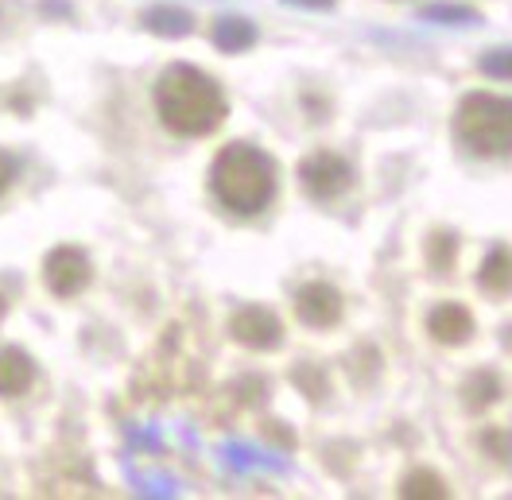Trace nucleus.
I'll use <instances>...</instances> for the list:
<instances>
[{
	"instance_id": "obj_1",
	"label": "nucleus",
	"mask_w": 512,
	"mask_h": 500,
	"mask_svg": "<svg viewBox=\"0 0 512 500\" xmlns=\"http://www.w3.org/2000/svg\"><path fill=\"white\" fill-rule=\"evenodd\" d=\"M156 109L175 136H210L229 113L218 82L191 63H175L163 70L156 82Z\"/></svg>"
},
{
	"instance_id": "obj_2",
	"label": "nucleus",
	"mask_w": 512,
	"mask_h": 500,
	"mask_svg": "<svg viewBox=\"0 0 512 500\" xmlns=\"http://www.w3.org/2000/svg\"><path fill=\"white\" fill-rule=\"evenodd\" d=\"M210 187L225 210L260 214L276 198V163L253 144H229L210 167Z\"/></svg>"
},
{
	"instance_id": "obj_3",
	"label": "nucleus",
	"mask_w": 512,
	"mask_h": 500,
	"mask_svg": "<svg viewBox=\"0 0 512 500\" xmlns=\"http://www.w3.org/2000/svg\"><path fill=\"white\" fill-rule=\"evenodd\" d=\"M454 136L474 156H512V97L470 94L454 113Z\"/></svg>"
},
{
	"instance_id": "obj_4",
	"label": "nucleus",
	"mask_w": 512,
	"mask_h": 500,
	"mask_svg": "<svg viewBox=\"0 0 512 500\" xmlns=\"http://www.w3.org/2000/svg\"><path fill=\"white\" fill-rule=\"evenodd\" d=\"M299 179H303V187L315 202H334L338 194L350 190L353 167L342 156H334V152H315V156L303 159Z\"/></svg>"
},
{
	"instance_id": "obj_5",
	"label": "nucleus",
	"mask_w": 512,
	"mask_h": 500,
	"mask_svg": "<svg viewBox=\"0 0 512 500\" xmlns=\"http://www.w3.org/2000/svg\"><path fill=\"white\" fill-rule=\"evenodd\" d=\"M43 283H47L51 295L74 299L90 283V256L82 249H74V245H59L43 260Z\"/></svg>"
},
{
	"instance_id": "obj_6",
	"label": "nucleus",
	"mask_w": 512,
	"mask_h": 500,
	"mask_svg": "<svg viewBox=\"0 0 512 500\" xmlns=\"http://www.w3.org/2000/svg\"><path fill=\"white\" fill-rule=\"evenodd\" d=\"M229 338L241 342L245 349L256 353H268V349H280L284 345V326L280 318L268 311V307H241L229 318Z\"/></svg>"
},
{
	"instance_id": "obj_7",
	"label": "nucleus",
	"mask_w": 512,
	"mask_h": 500,
	"mask_svg": "<svg viewBox=\"0 0 512 500\" xmlns=\"http://www.w3.org/2000/svg\"><path fill=\"white\" fill-rule=\"evenodd\" d=\"M295 314L303 326H315V330H326V326H338L342 322V291L330 287V283H303L295 291Z\"/></svg>"
},
{
	"instance_id": "obj_8",
	"label": "nucleus",
	"mask_w": 512,
	"mask_h": 500,
	"mask_svg": "<svg viewBox=\"0 0 512 500\" xmlns=\"http://www.w3.org/2000/svg\"><path fill=\"white\" fill-rule=\"evenodd\" d=\"M427 334L439 345H466L474 338V314L462 303H443L427 314Z\"/></svg>"
},
{
	"instance_id": "obj_9",
	"label": "nucleus",
	"mask_w": 512,
	"mask_h": 500,
	"mask_svg": "<svg viewBox=\"0 0 512 500\" xmlns=\"http://www.w3.org/2000/svg\"><path fill=\"white\" fill-rule=\"evenodd\" d=\"M35 380L32 357L16 345H4L0 349V396H24Z\"/></svg>"
},
{
	"instance_id": "obj_10",
	"label": "nucleus",
	"mask_w": 512,
	"mask_h": 500,
	"mask_svg": "<svg viewBox=\"0 0 512 500\" xmlns=\"http://www.w3.org/2000/svg\"><path fill=\"white\" fill-rule=\"evenodd\" d=\"M481 291L489 295H512V249L509 245H497L481 260V272H478Z\"/></svg>"
},
{
	"instance_id": "obj_11",
	"label": "nucleus",
	"mask_w": 512,
	"mask_h": 500,
	"mask_svg": "<svg viewBox=\"0 0 512 500\" xmlns=\"http://www.w3.org/2000/svg\"><path fill=\"white\" fill-rule=\"evenodd\" d=\"M144 28L152 35H163V39H183V35L194 32V20L191 12L175 8V4H156L144 12Z\"/></svg>"
},
{
	"instance_id": "obj_12",
	"label": "nucleus",
	"mask_w": 512,
	"mask_h": 500,
	"mask_svg": "<svg viewBox=\"0 0 512 500\" xmlns=\"http://www.w3.org/2000/svg\"><path fill=\"white\" fill-rule=\"evenodd\" d=\"M210 39H214L218 51L241 55V51H249V47L256 43V28L249 24V20H241V16H222V20L214 24Z\"/></svg>"
},
{
	"instance_id": "obj_13",
	"label": "nucleus",
	"mask_w": 512,
	"mask_h": 500,
	"mask_svg": "<svg viewBox=\"0 0 512 500\" xmlns=\"http://www.w3.org/2000/svg\"><path fill=\"white\" fill-rule=\"evenodd\" d=\"M497 396H501V380H497V373L478 369V373L466 376V384H462V404L470 407V411H485L489 404H497Z\"/></svg>"
},
{
	"instance_id": "obj_14",
	"label": "nucleus",
	"mask_w": 512,
	"mask_h": 500,
	"mask_svg": "<svg viewBox=\"0 0 512 500\" xmlns=\"http://www.w3.org/2000/svg\"><path fill=\"white\" fill-rule=\"evenodd\" d=\"M400 497L404 500H443L450 497L447 481L431 469H412L404 481H400Z\"/></svg>"
},
{
	"instance_id": "obj_15",
	"label": "nucleus",
	"mask_w": 512,
	"mask_h": 500,
	"mask_svg": "<svg viewBox=\"0 0 512 500\" xmlns=\"http://www.w3.org/2000/svg\"><path fill=\"white\" fill-rule=\"evenodd\" d=\"M291 384H295V388H303L315 404L326 396V373H322L319 365H299V369H291Z\"/></svg>"
},
{
	"instance_id": "obj_16",
	"label": "nucleus",
	"mask_w": 512,
	"mask_h": 500,
	"mask_svg": "<svg viewBox=\"0 0 512 500\" xmlns=\"http://www.w3.org/2000/svg\"><path fill=\"white\" fill-rule=\"evenodd\" d=\"M478 70L485 78H501V82H512V51H489L478 59Z\"/></svg>"
},
{
	"instance_id": "obj_17",
	"label": "nucleus",
	"mask_w": 512,
	"mask_h": 500,
	"mask_svg": "<svg viewBox=\"0 0 512 500\" xmlns=\"http://www.w3.org/2000/svg\"><path fill=\"white\" fill-rule=\"evenodd\" d=\"M427 20H447V24H478V12L474 8H462V4H431L423 8Z\"/></svg>"
},
{
	"instance_id": "obj_18",
	"label": "nucleus",
	"mask_w": 512,
	"mask_h": 500,
	"mask_svg": "<svg viewBox=\"0 0 512 500\" xmlns=\"http://www.w3.org/2000/svg\"><path fill=\"white\" fill-rule=\"evenodd\" d=\"M481 450H489L493 458L509 462V458H512V435H509V431H497V427H489V431L481 435Z\"/></svg>"
},
{
	"instance_id": "obj_19",
	"label": "nucleus",
	"mask_w": 512,
	"mask_h": 500,
	"mask_svg": "<svg viewBox=\"0 0 512 500\" xmlns=\"http://www.w3.org/2000/svg\"><path fill=\"white\" fill-rule=\"evenodd\" d=\"M450 256H454V237H447V233H439L435 241H431V268L443 276L450 264Z\"/></svg>"
},
{
	"instance_id": "obj_20",
	"label": "nucleus",
	"mask_w": 512,
	"mask_h": 500,
	"mask_svg": "<svg viewBox=\"0 0 512 500\" xmlns=\"http://www.w3.org/2000/svg\"><path fill=\"white\" fill-rule=\"evenodd\" d=\"M12 175H16V163H12V159L0 152V194L12 187Z\"/></svg>"
},
{
	"instance_id": "obj_21",
	"label": "nucleus",
	"mask_w": 512,
	"mask_h": 500,
	"mask_svg": "<svg viewBox=\"0 0 512 500\" xmlns=\"http://www.w3.org/2000/svg\"><path fill=\"white\" fill-rule=\"evenodd\" d=\"M288 4H299V8H330L334 0H288Z\"/></svg>"
},
{
	"instance_id": "obj_22",
	"label": "nucleus",
	"mask_w": 512,
	"mask_h": 500,
	"mask_svg": "<svg viewBox=\"0 0 512 500\" xmlns=\"http://www.w3.org/2000/svg\"><path fill=\"white\" fill-rule=\"evenodd\" d=\"M4 311H8V299H4V295H0V318H4Z\"/></svg>"
}]
</instances>
